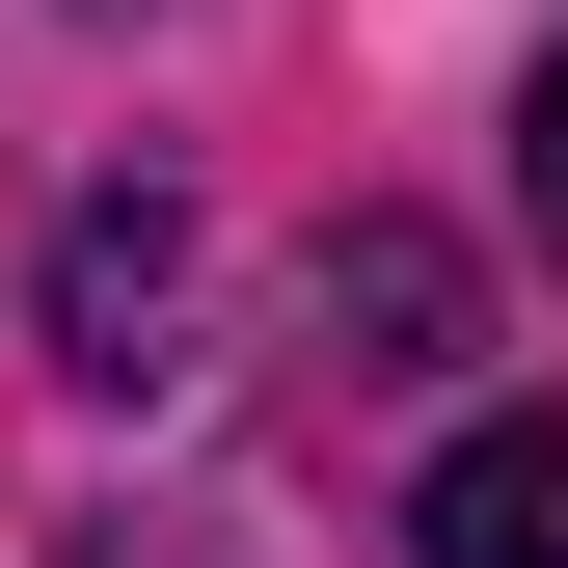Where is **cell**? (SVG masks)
I'll return each instance as SVG.
<instances>
[{
    "label": "cell",
    "mask_w": 568,
    "mask_h": 568,
    "mask_svg": "<svg viewBox=\"0 0 568 568\" xmlns=\"http://www.w3.org/2000/svg\"><path fill=\"white\" fill-rule=\"evenodd\" d=\"M163 298H190V217L163 190H82V217H54V352H82V379H163Z\"/></svg>",
    "instance_id": "cell-1"
},
{
    "label": "cell",
    "mask_w": 568,
    "mask_h": 568,
    "mask_svg": "<svg viewBox=\"0 0 568 568\" xmlns=\"http://www.w3.org/2000/svg\"><path fill=\"white\" fill-rule=\"evenodd\" d=\"M434 568H568V406H515V434L434 460Z\"/></svg>",
    "instance_id": "cell-2"
},
{
    "label": "cell",
    "mask_w": 568,
    "mask_h": 568,
    "mask_svg": "<svg viewBox=\"0 0 568 568\" xmlns=\"http://www.w3.org/2000/svg\"><path fill=\"white\" fill-rule=\"evenodd\" d=\"M325 325H352V379H434V352H460V271L406 244V217H352L325 244Z\"/></svg>",
    "instance_id": "cell-3"
},
{
    "label": "cell",
    "mask_w": 568,
    "mask_h": 568,
    "mask_svg": "<svg viewBox=\"0 0 568 568\" xmlns=\"http://www.w3.org/2000/svg\"><path fill=\"white\" fill-rule=\"evenodd\" d=\"M515 217H541V271H568V54L515 82Z\"/></svg>",
    "instance_id": "cell-4"
}]
</instances>
